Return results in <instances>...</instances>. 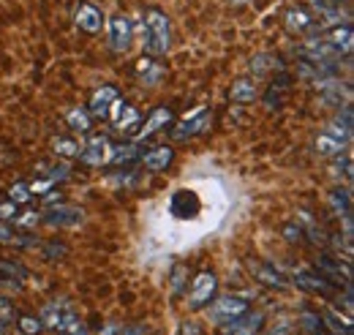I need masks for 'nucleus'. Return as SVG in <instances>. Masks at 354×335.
<instances>
[{
  "label": "nucleus",
  "instance_id": "nucleus-18",
  "mask_svg": "<svg viewBox=\"0 0 354 335\" xmlns=\"http://www.w3.org/2000/svg\"><path fill=\"white\" fill-rule=\"evenodd\" d=\"M76 25H79V30H85V33H98L101 30V25H104V14H101V8H96L93 3H82L79 8H76Z\"/></svg>",
  "mask_w": 354,
  "mask_h": 335
},
{
  "label": "nucleus",
  "instance_id": "nucleus-32",
  "mask_svg": "<svg viewBox=\"0 0 354 335\" xmlns=\"http://www.w3.org/2000/svg\"><path fill=\"white\" fill-rule=\"evenodd\" d=\"M273 66H278V58H273V55H256L254 61H251V74H267Z\"/></svg>",
  "mask_w": 354,
  "mask_h": 335
},
{
  "label": "nucleus",
  "instance_id": "nucleus-8",
  "mask_svg": "<svg viewBox=\"0 0 354 335\" xmlns=\"http://www.w3.org/2000/svg\"><path fill=\"white\" fill-rule=\"evenodd\" d=\"M218 292V278L212 272H199L191 283V294H188V305L191 308H205L210 305V300Z\"/></svg>",
  "mask_w": 354,
  "mask_h": 335
},
{
  "label": "nucleus",
  "instance_id": "nucleus-38",
  "mask_svg": "<svg viewBox=\"0 0 354 335\" xmlns=\"http://www.w3.org/2000/svg\"><path fill=\"white\" fill-rule=\"evenodd\" d=\"M19 213V204H14V202H0V221H5V224H11V218Z\"/></svg>",
  "mask_w": 354,
  "mask_h": 335
},
{
  "label": "nucleus",
  "instance_id": "nucleus-20",
  "mask_svg": "<svg viewBox=\"0 0 354 335\" xmlns=\"http://www.w3.org/2000/svg\"><path fill=\"white\" fill-rule=\"evenodd\" d=\"M256 96H259V90H256V82H254L251 76L234 79L232 87H229V98H232L234 104H254Z\"/></svg>",
  "mask_w": 354,
  "mask_h": 335
},
{
  "label": "nucleus",
  "instance_id": "nucleus-7",
  "mask_svg": "<svg viewBox=\"0 0 354 335\" xmlns=\"http://www.w3.org/2000/svg\"><path fill=\"white\" fill-rule=\"evenodd\" d=\"M82 221H85V210L76 207V204L58 202V204H52V207L44 210V224H49V226L66 229V226H79Z\"/></svg>",
  "mask_w": 354,
  "mask_h": 335
},
{
  "label": "nucleus",
  "instance_id": "nucleus-2",
  "mask_svg": "<svg viewBox=\"0 0 354 335\" xmlns=\"http://www.w3.org/2000/svg\"><path fill=\"white\" fill-rule=\"evenodd\" d=\"M38 319H41V325L47 330H52V333L58 335H71L85 330V325L76 316V311L71 305H66V303H49V305H44Z\"/></svg>",
  "mask_w": 354,
  "mask_h": 335
},
{
  "label": "nucleus",
  "instance_id": "nucleus-15",
  "mask_svg": "<svg viewBox=\"0 0 354 335\" xmlns=\"http://www.w3.org/2000/svg\"><path fill=\"white\" fill-rule=\"evenodd\" d=\"M118 98H120V96H118V90H115L112 85L98 87V90L93 93V98H90V107H87L90 118H107L109 109H112V104H115Z\"/></svg>",
  "mask_w": 354,
  "mask_h": 335
},
{
  "label": "nucleus",
  "instance_id": "nucleus-45",
  "mask_svg": "<svg viewBox=\"0 0 354 335\" xmlns=\"http://www.w3.org/2000/svg\"><path fill=\"white\" fill-rule=\"evenodd\" d=\"M118 330H120L118 325H107V327L101 330V335H118Z\"/></svg>",
  "mask_w": 354,
  "mask_h": 335
},
{
  "label": "nucleus",
  "instance_id": "nucleus-42",
  "mask_svg": "<svg viewBox=\"0 0 354 335\" xmlns=\"http://www.w3.org/2000/svg\"><path fill=\"white\" fill-rule=\"evenodd\" d=\"M177 335H205V333H202V327L197 322H186V325H180Z\"/></svg>",
  "mask_w": 354,
  "mask_h": 335
},
{
  "label": "nucleus",
  "instance_id": "nucleus-11",
  "mask_svg": "<svg viewBox=\"0 0 354 335\" xmlns=\"http://www.w3.org/2000/svg\"><path fill=\"white\" fill-rule=\"evenodd\" d=\"M175 123V112L169 109V107H155L153 112H150V118L142 123V129L137 131V139H150L153 134H158V131H166L169 126Z\"/></svg>",
  "mask_w": 354,
  "mask_h": 335
},
{
  "label": "nucleus",
  "instance_id": "nucleus-27",
  "mask_svg": "<svg viewBox=\"0 0 354 335\" xmlns=\"http://www.w3.org/2000/svg\"><path fill=\"white\" fill-rule=\"evenodd\" d=\"M137 71H140V76L147 82V85H155V82L161 79V74H164L161 66H158L153 58H142L140 63H137Z\"/></svg>",
  "mask_w": 354,
  "mask_h": 335
},
{
  "label": "nucleus",
  "instance_id": "nucleus-14",
  "mask_svg": "<svg viewBox=\"0 0 354 335\" xmlns=\"http://www.w3.org/2000/svg\"><path fill=\"white\" fill-rule=\"evenodd\" d=\"M251 270V275L262 283V286H267V289H286L289 286V281H286V275H283L281 270H276V265H265V262H251L248 265Z\"/></svg>",
  "mask_w": 354,
  "mask_h": 335
},
{
  "label": "nucleus",
  "instance_id": "nucleus-36",
  "mask_svg": "<svg viewBox=\"0 0 354 335\" xmlns=\"http://www.w3.org/2000/svg\"><path fill=\"white\" fill-rule=\"evenodd\" d=\"M41 172H47V180L58 183V180H66L69 177V166L66 164H58V166H41Z\"/></svg>",
  "mask_w": 354,
  "mask_h": 335
},
{
  "label": "nucleus",
  "instance_id": "nucleus-24",
  "mask_svg": "<svg viewBox=\"0 0 354 335\" xmlns=\"http://www.w3.org/2000/svg\"><path fill=\"white\" fill-rule=\"evenodd\" d=\"M134 158H140L137 147H134V144H120V147H109L107 164H112V166H120V164H131Z\"/></svg>",
  "mask_w": 354,
  "mask_h": 335
},
{
  "label": "nucleus",
  "instance_id": "nucleus-44",
  "mask_svg": "<svg viewBox=\"0 0 354 335\" xmlns=\"http://www.w3.org/2000/svg\"><path fill=\"white\" fill-rule=\"evenodd\" d=\"M147 330L142 327V325H129V327H120L118 330V335H144Z\"/></svg>",
  "mask_w": 354,
  "mask_h": 335
},
{
  "label": "nucleus",
  "instance_id": "nucleus-12",
  "mask_svg": "<svg viewBox=\"0 0 354 335\" xmlns=\"http://www.w3.org/2000/svg\"><path fill=\"white\" fill-rule=\"evenodd\" d=\"M300 55H302L305 61H311V63H333V61L341 58V55L324 41V36H316V39L305 41V44L300 47Z\"/></svg>",
  "mask_w": 354,
  "mask_h": 335
},
{
  "label": "nucleus",
  "instance_id": "nucleus-26",
  "mask_svg": "<svg viewBox=\"0 0 354 335\" xmlns=\"http://www.w3.org/2000/svg\"><path fill=\"white\" fill-rule=\"evenodd\" d=\"M322 322H324V330H330L333 335H352V322L338 319V314H335V311H324Z\"/></svg>",
  "mask_w": 354,
  "mask_h": 335
},
{
  "label": "nucleus",
  "instance_id": "nucleus-21",
  "mask_svg": "<svg viewBox=\"0 0 354 335\" xmlns=\"http://www.w3.org/2000/svg\"><path fill=\"white\" fill-rule=\"evenodd\" d=\"M313 17L308 14V8H289L286 11V30L289 33H297V36H302V33H308V30H313Z\"/></svg>",
  "mask_w": 354,
  "mask_h": 335
},
{
  "label": "nucleus",
  "instance_id": "nucleus-41",
  "mask_svg": "<svg viewBox=\"0 0 354 335\" xmlns=\"http://www.w3.org/2000/svg\"><path fill=\"white\" fill-rule=\"evenodd\" d=\"M0 243H14V229H11V224H5V221H0Z\"/></svg>",
  "mask_w": 354,
  "mask_h": 335
},
{
  "label": "nucleus",
  "instance_id": "nucleus-25",
  "mask_svg": "<svg viewBox=\"0 0 354 335\" xmlns=\"http://www.w3.org/2000/svg\"><path fill=\"white\" fill-rule=\"evenodd\" d=\"M297 325L302 327V333H308V335H324L327 333V330H324L322 316H319V314H313V311H302Z\"/></svg>",
  "mask_w": 354,
  "mask_h": 335
},
{
  "label": "nucleus",
  "instance_id": "nucleus-43",
  "mask_svg": "<svg viewBox=\"0 0 354 335\" xmlns=\"http://www.w3.org/2000/svg\"><path fill=\"white\" fill-rule=\"evenodd\" d=\"M66 254H69V248H66V246H58V243H49V246H47V257H49V259H55V257H66Z\"/></svg>",
  "mask_w": 354,
  "mask_h": 335
},
{
  "label": "nucleus",
  "instance_id": "nucleus-4",
  "mask_svg": "<svg viewBox=\"0 0 354 335\" xmlns=\"http://www.w3.org/2000/svg\"><path fill=\"white\" fill-rule=\"evenodd\" d=\"M291 281L302 289V292H311V294H322V297H333L335 294V283H330L327 278H322L316 270H305V268H291L289 270Z\"/></svg>",
  "mask_w": 354,
  "mask_h": 335
},
{
  "label": "nucleus",
  "instance_id": "nucleus-46",
  "mask_svg": "<svg viewBox=\"0 0 354 335\" xmlns=\"http://www.w3.org/2000/svg\"><path fill=\"white\" fill-rule=\"evenodd\" d=\"M229 3H232V6H245L248 0H229Z\"/></svg>",
  "mask_w": 354,
  "mask_h": 335
},
{
  "label": "nucleus",
  "instance_id": "nucleus-29",
  "mask_svg": "<svg viewBox=\"0 0 354 335\" xmlns=\"http://www.w3.org/2000/svg\"><path fill=\"white\" fill-rule=\"evenodd\" d=\"M55 155L58 158H76L79 155V144L69 136H58L55 139Z\"/></svg>",
  "mask_w": 354,
  "mask_h": 335
},
{
  "label": "nucleus",
  "instance_id": "nucleus-34",
  "mask_svg": "<svg viewBox=\"0 0 354 335\" xmlns=\"http://www.w3.org/2000/svg\"><path fill=\"white\" fill-rule=\"evenodd\" d=\"M16 325H19V330L25 335H38L44 330L41 319H36V316H16Z\"/></svg>",
  "mask_w": 354,
  "mask_h": 335
},
{
  "label": "nucleus",
  "instance_id": "nucleus-3",
  "mask_svg": "<svg viewBox=\"0 0 354 335\" xmlns=\"http://www.w3.org/2000/svg\"><path fill=\"white\" fill-rule=\"evenodd\" d=\"M210 123H212L210 107H197V109H191L180 123L172 126V139H175V142H188V139H194V136H202L210 129Z\"/></svg>",
  "mask_w": 354,
  "mask_h": 335
},
{
  "label": "nucleus",
  "instance_id": "nucleus-33",
  "mask_svg": "<svg viewBox=\"0 0 354 335\" xmlns=\"http://www.w3.org/2000/svg\"><path fill=\"white\" fill-rule=\"evenodd\" d=\"M38 218H41V213H36V210H25V213H16L11 221H14L19 229H33V226L38 224Z\"/></svg>",
  "mask_w": 354,
  "mask_h": 335
},
{
  "label": "nucleus",
  "instance_id": "nucleus-22",
  "mask_svg": "<svg viewBox=\"0 0 354 335\" xmlns=\"http://www.w3.org/2000/svg\"><path fill=\"white\" fill-rule=\"evenodd\" d=\"M313 147H316V153H319V155H324V158H338V155H344V153H346V142L335 139V136L327 134V131H322V134L316 136Z\"/></svg>",
  "mask_w": 354,
  "mask_h": 335
},
{
  "label": "nucleus",
  "instance_id": "nucleus-5",
  "mask_svg": "<svg viewBox=\"0 0 354 335\" xmlns=\"http://www.w3.org/2000/svg\"><path fill=\"white\" fill-rule=\"evenodd\" d=\"M316 272L322 278H327L330 283L335 281V286L344 283V289H352V268L349 262H341V257H330V254H322L316 259Z\"/></svg>",
  "mask_w": 354,
  "mask_h": 335
},
{
  "label": "nucleus",
  "instance_id": "nucleus-30",
  "mask_svg": "<svg viewBox=\"0 0 354 335\" xmlns=\"http://www.w3.org/2000/svg\"><path fill=\"white\" fill-rule=\"evenodd\" d=\"M297 224L308 229V235L313 237V243H324V232H322V229L316 226V221H313V218H311L308 213H297Z\"/></svg>",
  "mask_w": 354,
  "mask_h": 335
},
{
  "label": "nucleus",
  "instance_id": "nucleus-37",
  "mask_svg": "<svg viewBox=\"0 0 354 335\" xmlns=\"http://www.w3.org/2000/svg\"><path fill=\"white\" fill-rule=\"evenodd\" d=\"M283 237H286V243H300L302 240V226L297 224V218L283 226Z\"/></svg>",
  "mask_w": 354,
  "mask_h": 335
},
{
  "label": "nucleus",
  "instance_id": "nucleus-19",
  "mask_svg": "<svg viewBox=\"0 0 354 335\" xmlns=\"http://www.w3.org/2000/svg\"><path fill=\"white\" fill-rule=\"evenodd\" d=\"M142 161H144V166H147L150 172H164V169L175 161V150H172L169 144H158V147H153V150H144V153H142Z\"/></svg>",
  "mask_w": 354,
  "mask_h": 335
},
{
  "label": "nucleus",
  "instance_id": "nucleus-31",
  "mask_svg": "<svg viewBox=\"0 0 354 335\" xmlns=\"http://www.w3.org/2000/svg\"><path fill=\"white\" fill-rule=\"evenodd\" d=\"M8 199L14 202V204H27V202L33 199L30 186H27V183H14L11 191H8Z\"/></svg>",
  "mask_w": 354,
  "mask_h": 335
},
{
  "label": "nucleus",
  "instance_id": "nucleus-17",
  "mask_svg": "<svg viewBox=\"0 0 354 335\" xmlns=\"http://www.w3.org/2000/svg\"><path fill=\"white\" fill-rule=\"evenodd\" d=\"M324 41L338 52V55H349L354 47V30L352 25H335L333 30L324 33Z\"/></svg>",
  "mask_w": 354,
  "mask_h": 335
},
{
  "label": "nucleus",
  "instance_id": "nucleus-28",
  "mask_svg": "<svg viewBox=\"0 0 354 335\" xmlns=\"http://www.w3.org/2000/svg\"><path fill=\"white\" fill-rule=\"evenodd\" d=\"M71 131H79V134H87L90 131V112L87 109H71L66 115Z\"/></svg>",
  "mask_w": 354,
  "mask_h": 335
},
{
  "label": "nucleus",
  "instance_id": "nucleus-39",
  "mask_svg": "<svg viewBox=\"0 0 354 335\" xmlns=\"http://www.w3.org/2000/svg\"><path fill=\"white\" fill-rule=\"evenodd\" d=\"M27 186H30V194H47V191H52L55 183L44 177V180H36V183H27Z\"/></svg>",
  "mask_w": 354,
  "mask_h": 335
},
{
  "label": "nucleus",
  "instance_id": "nucleus-23",
  "mask_svg": "<svg viewBox=\"0 0 354 335\" xmlns=\"http://www.w3.org/2000/svg\"><path fill=\"white\" fill-rule=\"evenodd\" d=\"M330 204H333L335 215H341V218H352V191H349V188H333V194H330Z\"/></svg>",
  "mask_w": 354,
  "mask_h": 335
},
{
  "label": "nucleus",
  "instance_id": "nucleus-16",
  "mask_svg": "<svg viewBox=\"0 0 354 335\" xmlns=\"http://www.w3.org/2000/svg\"><path fill=\"white\" fill-rule=\"evenodd\" d=\"M107 118L115 123V129H118V131H131V129L140 123V112H137L134 107L123 104L120 98L112 104V109H109V115H107Z\"/></svg>",
  "mask_w": 354,
  "mask_h": 335
},
{
  "label": "nucleus",
  "instance_id": "nucleus-40",
  "mask_svg": "<svg viewBox=\"0 0 354 335\" xmlns=\"http://www.w3.org/2000/svg\"><path fill=\"white\" fill-rule=\"evenodd\" d=\"M316 8H319V14L322 11H327V8H341L344 3H349V0H311Z\"/></svg>",
  "mask_w": 354,
  "mask_h": 335
},
{
  "label": "nucleus",
  "instance_id": "nucleus-13",
  "mask_svg": "<svg viewBox=\"0 0 354 335\" xmlns=\"http://www.w3.org/2000/svg\"><path fill=\"white\" fill-rule=\"evenodd\" d=\"M107 155H109V142H107V136H93L85 147H79V161L82 164H87V166H101V164H107Z\"/></svg>",
  "mask_w": 354,
  "mask_h": 335
},
{
  "label": "nucleus",
  "instance_id": "nucleus-1",
  "mask_svg": "<svg viewBox=\"0 0 354 335\" xmlns=\"http://www.w3.org/2000/svg\"><path fill=\"white\" fill-rule=\"evenodd\" d=\"M142 36H144V52L150 58H161L169 52L172 44V22L161 8H147L144 22H142Z\"/></svg>",
  "mask_w": 354,
  "mask_h": 335
},
{
  "label": "nucleus",
  "instance_id": "nucleus-35",
  "mask_svg": "<svg viewBox=\"0 0 354 335\" xmlns=\"http://www.w3.org/2000/svg\"><path fill=\"white\" fill-rule=\"evenodd\" d=\"M333 175H335V177H344V180H352V155L344 153V161H341V155H338V161L333 164Z\"/></svg>",
  "mask_w": 354,
  "mask_h": 335
},
{
  "label": "nucleus",
  "instance_id": "nucleus-9",
  "mask_svg": "<svg viewBox=\"0 0 354 335\" xmlns=\"http://www.w3.org/2000/svg\"><path fill=\"white\" fill-rule=\"evenodd\" d=\"M131 41H134V25H131V19L123 17V14L112 17L109 19V47L115 52H126L131 47Z\"/></svg>",
  "mask_w": 354,
  "mask_h": 335
},
{
  "label": "nucleus",
  "instance_id": "nucleus-10",
  "mask_svg": "<svg viewBox=\"0 0 354 335\" xmlns=\"http://www.w3.org/2000/svg\"><path fill=\"white\" fill-rule=\"evenodd\" d=\"M262 325H265L262 311H245L243 316H237V319L223 325V335H259Z\"/></svg>",
  "mask_w": 354,
  "mask_h": 335
},
{
  "label": "nucleus",
  "instance_id": "nucleus-6",
  "mask_svg": "<svg viewBox=\"0 0 354 335\" xmlns=\"http://www.w3.org/2000/svg\"><path fill=\"white\" fill-rule=\"evenodd\" d=\"M245 311H248V303L243 297H237V294H221L210 305V319L215 325H226V322L243 316Z\"/></svg>",
  "mask_w": 354,
  "mask_h": 335
}]
</instances>
